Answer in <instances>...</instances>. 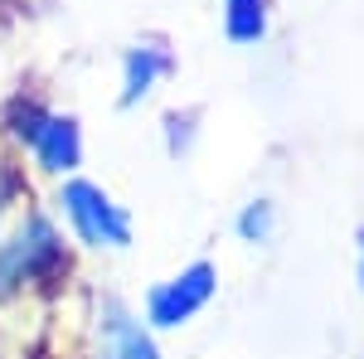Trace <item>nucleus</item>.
Segmentation results:
<instances>
[{
  "instance_id": "20e7f679",
  "label": "nucleus",
  "mask_w": 364,
  "mask_h": 359,
  "mask_svg": "<svg viewBox=\"0 0 364 359\" xmlns=\"http://www.w3.org/2000/svg\"><path fill=\"white\" fill-rule=\"evenodd\" d=\"M214 291H219V267L209 262V257H195V262H185L180 272H170L166 282H156L151 291H146V326L161 335V331H180V326H190L204 306L214 301Z\"/></svg>"
},
{
  "instance_id": "f257e3e1",
  "label": "nucleus",
  "mask_w": 364,
  "mask_h": 359,
  "mask_svg": "<svg viewBox=\"0 0 364 359\" xmlns=\"http://www.w3.org/2000/svg\"><path fill=\"white\" fill-rule=\"evenodd\" d=\"M68 272H73L68 243L44 209L29 204L0 228V301H15L39 286L54 291Z\"/></svg>"
},
{
  "instance_id": "1a4fd4ad",
  "label": "nucleus",
  "mask_w": 364,
  "mask_h": 359,
  "mask_svg": "<svg viewBox=\"0 0 364 359\" xmlns=\"http://www.w3.org/2000/svg\"><path fill=\"white\" fill-rule=\"evenodd\" d=\"M29 194V185H25V175H20V166L15 161H0V228L20 214V199Z\"/></svg>"
},
{
  "instance_id": "9b49d317",
  "label": "nucleus",
  "mask_w": 364,
  "mask_h": 359,
  "mask_svg": "<svg viewBox=\"0 0 364 359\" xmlns=\"http://www.w3.org/2000/svg\"><path fill=\"white\" fill-rule=\"evenodd\" d=\"M360 286H364V228H360Z\"/></svg>"
},
{
  "instance_id": "423d86ee",
  "label": "nucleus",
  "mask_w": 364,
  "mask_h": 359,
  "mask_svg": "<svg viewBox=\"0 0 364 359\" xmlns=\"http://www.w3.org/2000/svg\"><path fill=\"white\" fill-rule=\"evenodd\" d=\"M175 73V54H170L161 39H136L132 49H122V92H117V107H141L151 102V92Z\"/></svg>"
},
{
  "instance_id": "9d476101",
  "label": "nucleus",
  "mask_w": 364,
  "mask_h": 359,
  "mask_svg": "<svg viewBox=\"0 0 364 359\" xmlns=\"http://www.w3.org/2000/svg\"><path fill=\"white\" fill-rule=\"evenodd\" d=\"M195 122H199V112H166V151L175 161L190 156V146H195Z\"/></svg>"
},
{
  "instance_id": "39448f33",
  "label": "nucleus",
  "mask_w": 364,
  "mask_h": 359,
  "mask_svg": "<svg viewBox=\"0 0 364 359\" xmlns=\"http://www.w3.org/2000/svg\"><path fill=\"white\" fill-rule=\"evenodd\" d=\"M97 359H161L156 331L122 301L97 306Z\"/></svg>"
},
{
  "instance_id": "f8f14e48",
  "label": "nucleus",
  "mask_w": 364,
  "mask_h": 359,
  "mask_svg": "<svg viewBox=\"0 0 364 359\" xmlns=\"http://www.w3.org/2000/svg\"><path fill=\"white\" fill-rule=\"evenodd\" d=\"M29 359H58V355H44V350H34V355H29Z\"/></svg>"
},
{
  "instance_id": "f03ea898",
  "label": "nucleus",
  "mask_w": 364,
  "mask_h": 359,
  "mask_svg": "<svg viewBox=\"0 0 364 359\" xmlns=\"http://www.w3.org/2000/svg\"><path fill=\"white\" fill-rule=\"evenodd\" d=\"M0 132L20 156H29V166L39 175L68 180V175L83 170V127H78V117L39 102L34 92H15L5 102Z\"/></svg>"
},
{
  "instance_id": "6e6552de",
  "label": "nucleus",
  "mask_w": 364,
  "mask_h": 359,
  "mask_svg": "<svg viewBox=\"0 0 364 359\" xmlns=\"http://www.w3.org/2000/svg\"><path fill=\"white\" fill-rule=\"evenodd\" d=\"M224 34L233 44H262L267 39V0H224Z\"/></svg>"
},
{
  "instance_id": "0eeeda50",
  "label": "nucleus",
  "mask_w": 364,
  "mask_h": 359,
  "mask_svg": "<svg viewBox=\"0 0 364 359\" xmlns=\"http://www.w3.org/2000/svg\"><path fill=\"white\" fill-rule=\"evenodd\" d=\"M233 233H238V243H248V248H267V243L277 238V204H272L267 194H252L248 204L233 214Z\"/></svg>"
},
{
  "instance_id": "7ed1b4c3",
  "label": "nucleus",
  "mask_w": 364,
  "mask_h": 359,
  "mask_svg": "<svg viewBox=\"0 0 364 359\" xmlns=\"http://www.w3.org/2000/svg\"><path fill=\"white\" fill-rule=\"evenodd\" d=\"M54 209H58V219L68 223L78 248H87V252H127L132 248V214L97 180H83V175L58 180Z\"/></svg>"
}]
</instances>
